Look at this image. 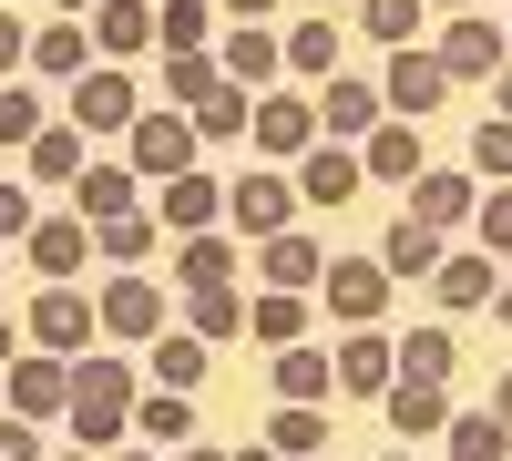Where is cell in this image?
<instances>
[{
    "label": "cell",
    "instance_id": "cell-8",
    "mask_svg": "<svg viewBox=\"0 0 512 461\" xmlns=\"http://www.w3.org/2000/svg\"><path fill=\"white\" fill-rule=\"evenodd\" d=\"M287 62H297V72H328V62H338V21H297V31H287Z\"/></svg>",
    "mask_w": 512,
    "mask_h": 461
},
{
    "label": "cell",
    "instance_id": "cell-28",
    "mask_svg": "<svg viewBox=\"0 0 512 461\" xmlns=\"http://www.w3.org/2000/svg\"><path fill=\"white\" fill-rule=\"evenodd\" d=\"M267 267H277V277L297 287V277H318V246H297V236H277V246H267Z\"/></svg>",
    "mask_w": 512,
    "mask_h": 461
},
{
    "label": "cell",
    "instance_id": "cell-34",
    "mask_svg": "<svg viewBox=\"0 0 512 461\" xmlns=\"http://www.w3.org/2000/svg\"><path fill=\"white\" fill-rule=\"evenodd\" d=\"M328 123H369V93H359V82H328Z\"/></svg>",
    "mask_w": 512,
    "mask_h": 461
},
{
    "label": "cell",
    "instance_id": "cell-51",
    "mask_svg": "<svg viewBox=\"0 0 512 461\" xmlns=\"http://www.w3.org/2000/svg\"><path fill=\"white\" fill-rule=\"evenodd\" d=\"M72 461H82V451H72Z\"/></svg>",
    "mask_w": 512,
    "mask_h": 461
},
{
    "label": "cell",
    "instance_id": "cell-10",
    "mask_svg": "<svg viewBox=\"0 0 512 461\" xmlns=\"http://www.w3.org/2000/svg\"><path fill=\"white\" fill-rule=\"evenodd\" d=\"M297 185H308L318 205H338V195H359V164H349V154H308V175H297Z\"/></svg>",
    "mask_w": 512,
    "mask_h": 461
},
{
    "label": "cell",
    "instance_id": "cell-38",
    "mask_svg": "<svg viewBox=\"0 0 512 461\" xmlns=\"http://www.w3.org/2000/svg\"><path fill=\"white\" fill-rule=\"evenodd\" d=\"M82 205H93V216H123V175H82Z\"/></svg>",
    "mask_w": 512,
    "mask_h": 461
},
{
    "label": "cell",
    "instance_id": "cell-1",
    "mask_svg": "<svg viewBox=\"0 0 512 461\" xmlns=\"http://www.w3.org/2000/svg\"><path fill=\"white\" fill-rule=\"evenodd\" d=\"M72 421H82V441H113V421H123V369H113V359H93V369H82Z\"/></svg>",
    "mask_w": 512,
    "mask_h": 461
},
{
    "label": "cell",
    "instance_id": "cell-29",
    "mask_svg": "<svg viewBox=\"0 0 512 461\" xmlns=\"http://www.w3.org/2000/svg\"><path fill=\"white\" fill-rule=\"evenodd\" d=\"M246 328H256V339H277V349H287V339H297V298H267V308H256Z\"/></svg>",
    "mask_w": 512,
    "mask_h": 461
},
{
    "label": "cell",
    "instance_id": "cell-25",
    "mask_svg": "<svg viewBox=\"0 0 512 461\" xmlns=\"http://www.w3.org/2000/svg\"><path fill=\"white\" fill-rule=\"evenodd\" d=\"M144 246H154V226H134V216H113V226H103V257H123V267H134Z\"/></svg>",
    "mask_w": 512,
    "mask_h": 461
},
{
    "label": "cell",
    "instance_id": "cell-19",
    "mask_svg": "<svg viewBox=\"0 0 512 461\" xmlns=\"http://www.w3.org/2000/svg\"><path fill=\"white\" fill-rule=\"evenodd\" d=\"M256 144H308V113H297V103H267V113H256Z\"/></svg>",
    "mask_w": 512,
    "mask_h": 461
},
{
    "label": "cell",
    "instance_id": "cell-42",
    "mask_svg": "<svg viewBox=\"0 0 512 461\" xmlns=\"http://www.w3.org/2000/svg\"><path fill=\"white\" fill-rule=\"evenodd\" d=\"M0 62H21V21L11 11H0Z\"/></svg>",
    "mask_w": 512,
    "mask_h": 461
},
{
    "label": "cell",
    "instance_id": "cell-40",
    "mask_svg": "<svg viewBox=\"0 0 512 461\" xmlns=\"http://www.w3.org/2000/svg\"><path fill=\"white\" fill-rule=\"evenodd\" d=\"M482 236H492V246H512V195H492V216H482Z\"/></svg>",
    "mask_w": 512,
    "mask_h": 461
},
{
    "label": "cell",
    "instance_id": "cell-4",
    "mask_svg": "<svg viewBox=\"0 0 512 461\" xmlns=\"http://www.w3.org/2000/svg\"><path fill=\"white\" fill-rule=\"evenodd\" d=\"M103 328H123V339H144V328H164V298H154L144 277H123L113 298H103Z\"/></svg>",
    "mask_w": 512,
    "mask_h": 461
},
{
    "label": "cell",
    "instance_id": "cell-35",
    "mask_svg": "<svg viewBox=\"0 0 512 461\" xmlns=\"http://www.w3.org/2000/svg\"><path fill=\"white\" fill-rule=\"evenodd\" d=\"M451 369V339H410V380H441Z\"/></svg>",
    "mask_w": 512,
    "mask_h": 461
},
{
    "label": "cell",
    "instance_id": "cell-17",
    "mask_svg": "<svg viewBox=\"0 0 512 461\" xmlns=\"http://www.w3.org/2000/svg\"><path fill=\"white\" fill-rule=\"evenodd\" d=\"M21 410H72V400H62V369H52V359H21Z\"/></svg>",
    "mask_w": 512,
    "mask_h": 461
},
{
    "label": "cell",
    "instance_id": "cell-41",
    "mask_svg": "<svg viewBox=\"0 0 512 461\" xmlns=\"http://www.w3.org/2000/svg\"><path fill=\"white\" fill-rule=\"evenodd\" d=\"M0 236H21V195L11 185H0Z\"/></svg>",
    "mask_w": 512,
    "mask_h": 461
},
{
    "label": "cell",
    "instance_id": "cell-46",
    "mask_svg": "<svg viewBox=\"0 0 512 461\" xmlns=\"http://www.w3.org/2000/svg\"><path fill=\"white\" fill-rule=\"evenodd\" d=\"M502 328H512V287H502Z\"/></svg>",
    "mask_w": 512,
    "mask_h": 461
},
{
    "label": "cell",
    "instance_id": "cell-47",
    "mask_svg": "<svg viewBox=\"0 0 512 461\" xmlns=\"http://www.w3.org/2000/svg\"><path fill=\"white\" fill-rule=\"evenodd\" d=\"M502 103H512V72H502Z\"/></svg>",
    "mask_w": 512,
    "mask_h": 461
},
{
    "label": "cell",
    "instance_id": "cell-7",
    "mask_svg": "<svg viewBox=\"0 0 512 461\" xmlns=\"http://www.w3.org/2000/svg\"><path fill=\"white\" fill-rule=\"evenodd\" d=\"M82 123H134V93H123V72H93V82H82Z\"/></svg>",
    "mask_w": 512,
    "mask_h": 461
},
{
    "label": "cell",
    "instance_id": "cell-15",
    "mask_svg": "<svg viewBox=\"0 0 512 461\" xmlns=\"http://www.w3.org/2000/svg\"><path fill=\"white\" fill-rule=\"evenodd\" d=\"M441 298H451V308H482V298H492V267H482V257L441 267Z\"/></svg>",
    "mask_w": 512,
    "mask_h": 461
},
{
    "label": "cell",
    "instance_id": "cell-22",
    "mask_svg": "<svg viewBox=\"0 0 512 461\" xmlns=\"http://www.w3.org/2000/svg\"><path fill=\"white\" fill-rule=\"evenodd\" d=\"M236 216H246V226H277V216H287V185H236Z\"/></svg>",
    "mask_w": 512,
    "mask_h": 461
},
{
    "label": "cell",
    "instance_id": "cell-37",
    "mask_svg": "<svg viewBox=\"0 0 512 461\" xmlns=\"http://www.w3.org/2000/svg\"><path fill=\"white\" fill-rule=\"evenodd\" d=\"M318 441H328V431L308 421V410H287V421H277V451H318Z\"/></svg>",
    "mask_w": 512,
    "mask_h": 461
},
{
    "label": "cell",
    "instance_id": "cell-39",
    "mask_svg": "<svg viewBox=\"0 0 512 461\" xmlns=\"http://www.w3.org/2000/svg\"><path fill=\"white\" fill-rule=\"evenodd\" d=\"M205 205H216V185H205V175H175V216H185V226L205 216Z\"/></svg>",
    "mask_w": 512,
    "mask_h": 461
},
{
    "label": "cell",
    "instance_id": "cell-5",
    "mask_svg": "<svg viewBox=\"0 0 512 461\" xmlns=\"http://www.w3.org/2000/svg\"><path fill=\"white\" fill-rule=\"evenodd\" d=\"M379 267H390V277H431V267H441V246L420 236V226H390V246H379Z\"/></svg>",
    "mask_w": 512,
    "mask_h": 461
},
{
    "label": "cell",
    "instance_id": "cell-20",
    "mask_svg": "<svg viewBox=\"0 0 512 461\" xmlns=\"http://www.w3.org/2000/svg\"><path fill=\"white\" fill-rule=\"evenodd\" d=\"M338 380H349V390H379V380H390V349H379V339H359L349 359H338Z\"/></svg>",
    "mask_w": 512,
    "mask_h": 461
},
{
    "label": "cell",
    "instance_id": "cell-43",
    "mask_svg": "<svg viewBox=\"0 0 512 461\" xmlns=\"http://www.w3.org/2000/svg\"><path fill=\"white\" fill-rule=\"evenodd\" d=\"M0 461H31V431H0Z\"/></svg>",
    "mask_w": 512,
    "mask_h": 461
},
{
    "label": "cell",
    "instance_id": "cell-6",
    "mask_svg": "<svg viewBox=\"0 0 512 461\" xmlns=\"http://www.w3.org/2000/svg\"><path fill=\"white\" fill-rule=\"evenodd\" d=\"M31 328H41V349H82V298H62V287H52V298L31 308Z\"/></svg>",
    "mask_w": 512,
    "mask_h": 461
},
{
    "label": "cell",
    "instance_id": "cell-49",
    "mask_svg": "<svg viewBox=\"0 0 512 461\" xmlns=\"http://www.w3.org/2000/svg\"><path fill=\"white\" fill-rule=\"evenodd\" d=\"M195 461H216V451H195Z\"/></svg>",
    "mask_w": 512,
    "mask_h": 461
},
{
    "label": "cell",
    "instance_id": "cell-16",
    "mask_svg": "<svg viewBox=\"0 0 512 461\" xmlns=\"http://www.w3.org/2000/svg\"><path fill=\"white\" fill-rule=\"evenodd\" d=\"M277 380H287V400H318V390H328V359H318V349H287Z\"/></svg>",
    "mask_w": 512,
    "mask_h": 461
},
{
    "label": "cell",
    "instance_id": "cell-45",
    "mask_svg": "<svg viewBox=\"0 0 512 461\" xmlns=\"http://www.w3.org/2000/svg\"><path fill=\"white\" fill-rule=\"evenodd\" d=\"M502 421H512V380H502Z\"/></svg>",
    "mask_w": 512,
    "mask_h": 461
},
{
    "label": "cell",
    "instance_id": "cell-23",
    "mask_svg": "<svg viewBox=\"0 0 512 461\" xmlns=\"http://www.w3.org/2000/svg\"><path fill=\"white\" fill-rule=\"evenodd\" d=\"M226 72H246V82H267V72H277V41H256V31H236V52H226Z\"/></svg>",
    "mask_w": 512,
    "mask_h": 461
},
{
    "label": "cell",
    "instance_id": "cell-30",
    "mask_svg": "<svg viewBox=\"0 0 512 461\" xmlns=\"http://www.w3.org/2000/svg\"><path fill=\"white\" fill-rule=\"evenodd\" d=\"M472 154H482V175H512V123H482Z\"/></svg>",
    "mask_w": 512,
    "mask_h": 461
},
{
    "label": "cell",
    "instance_id": "cell-21",
    "mask_svg": "<svg viewBox=\"0 0 512 461\" xmlns=\"http://www.w3.org/2000/svg\"><path fill=\"white\" fill-rule=\"evenodd\" d=\"M236 328H246L236 298H216V287H205V298H195V339H236Z\"/></svg>",
    "mask_w": 512,
    "mask_h": 461
},
{
    "label": "cell",
    "instance_id": "cell-32",
    "mask_svg": "<svg viewBox=\"0 0 512 461\" xmlns=\"http://www.w3.org/2000/svg\"><path fill=\"white\" fill-rule=\"evenodd\" d=\"M185 277H195V287H216V277H226V246H216V236H195V246H185Z\"/></svg>",
    "mask_w": 512,
    "mask_h": 461
},
{
    "label": "cell",
    "instance_id": "cell-27",
    "mask_svg": "<svg viewBox=\"0 0 512 461\" xmlns=\"http://www.w3.org/2000/svg\"><path fill=\"white\" fill-rule=\"evenodd\" d=\"M410 21H420V0H369V31L379 41H410Z\"/></svg>",
    "mask_w": 512,
    "mask_h": 461
},
{
    "label": "cell",
    "instance_id": "cell-36",
    "mask_svg": "<svg viewBox=\"0 0 512 461\" xmlns=\"http://www.w3.org/2000/svg\"><path fill=\"white\" fill-rule=\"evenodd\" d=\"M205 369V339H164V380H195Z\"/></svg>",
    "mask_w": 512,
    "mask_h": 461
},
{
    "label": "cell",
    "instance_id": "cell-24",
    "mask_svg": "<svg viewBox=\"0 0 512 461\" xmlns=\"http://www.w3.org/2000/svg\"><path fill=\"white\" fill-rule=\"evenodd\" d=\"M31 164H41L52 185H62V175H82V134H41V154H31Z\"/></svg>",
    "mask_w": 512,
    "mask_h": 461
},
{
    "label": "cell",
    "instance_id": "cell-48",
    "mask_svg": "<svg viewBox=\"0 0 512 461\" xmlns=\"http://www.w3.org/2000/svg\"><path fill=\"white\" fill-rule=\"evenodd\" d=\"M62 11H82V0H62Z\"/></svg>",
    "mask_w": 512,
    "mask_h": 461
},
{
    "label": "cell",
    "instance_id": "cell-33",
    "mask_svg": "<svg viewBox=\"0 0 512 461\" xmlns=\"http://www.w3.org/2000/svg\"><path fill=\"white\" fill-rule=\"evenodd\" d=\"M41 72H82V31H52V41H41Z\"/></svg>",
    "mask_w": 512,
    "mask_h": 461
},
{
    "label": "cell",
    "instance_id": "cell-9",
    "mask_svg": "<svg viewBox=\"0 0 512 461\" xmlns=\"http://www.w3.org/2000/svg\"><path fill=\"white\" fill-rule=\"evenodd\" d=\"M441 72H451V82L492 72V31H482V21H461V31H451V52H441Z\"/></svg>",
    "mask_w": 512,
    "mask_h": 461
},
{
    "label": "cell",
    "instance_id": "cell-14",
    "mask_svg": "<svg viewBox=\"0 0 512 461\" xmlns=\"http://www.w3.org/2000/svg\"><path fill=\"white\" fill-rule=\"evenodd\" d=\"M410 164H420V134H410V123H390V134L369 144V175H410Z\"/></svg>",
    "mask_w": 512,
    "mask_h": 461
},
{
    "label": "cell",
    "instance_id": "cell-11",
    "mask_svg": "<svg viewBox=\"0 0 512 461\" xmlns=\"http://www.w3.org/2000/svg\"><path fill=\"white\" fill-rule=\"evenodd\" d=\"M390 421H400V431H441V390H431V380H400V390H390Z\"/></svg>",
    "mask_w": 512,
    "mask_h": 461
},
{
    "label": "cell",
    "instance_id": "cell-26",
    "mask_svg": "<svg viewBox=\"0 0 512 461\" xmlns=\"http://www.w3.org/2000/svg\"><path fill=\"white\" fill-rule=\"evenodd\" d=\"M144 431H154V441H185L195 410H185V400H144Z\"/></svg>",
    "mask_w": 512,
    "mask_h": 461
},
{
    "label": "cell",
    "instance_id": "cell-13",
    "mask_svg": "<svg viewBox=\"0 0 512 461\" xmlns=\"http://www.w3.org/2000/svg\"><path fill=\"white\" fill-rule=\"evenodd\" d=\"M328 298L349 308V318H369L379 308V267H328Z\"/></svg>",
    "mask_w": 512,
    "mask_h": 461
},
{
    "label": "cell",
    "instance_id": "cell-31",
    "mask_svg": "<svg viewBox=\"0 0 512 461\" xmlns=\"http://www.w3.org/2000/svg\"><path fill=\"white\" fill-rule=\"evenodd\" d=\"M451 441H461V461H502V421H461Z\"/></svg>",
    "mask_w": 512,
    "mask_h": 461
},
{
    "label": "cell",
    "instance_id": "cell-50",
    "mask_svg": "<svg viewBox=\"0 0 512 461\" xmlns=\"http://www.w3.org/2000/svg\"><path fill=\"white\" fill-rule=\"evenodd\" d=\"M390 461H400V451H390Z\"/></svg>",
    "mask_w": 512,
    "mask_h": 461
},
{
    "label": "cell",
    "instance_id": "cell-12",
    "mask_svg": "<svg viewBox=\"0 0 512 461\" xmlns=\"http://www.w3.org/2000/svg\"><path fill=\"white\" fill-rule=\"evenodd\" d=\"M31 257L52 267V277H62V267H82V226H72V216H52V226H31Z\"/></svg>",
    "mask_w": 512,
    "mask_h": 461
},
{
    "label": "cell",
    "instance_id": "cell-18",
    "mask_svg": "<svg viewBox=\"0 0 512 461\" xmlns=\"http://www.w3.org/2000/svg\"><path fill=\"white\" fill-rule=\"evenodd\" d=\"M144 31H154V21H144V0H103V41H113V52H134Z\"/></svg>",
    "mask_w": 512,
    "mask_h": 461
},
{
    "label": "cell",
    "instance_id": "cell-44",
    "mask_svg": "<svg viewBox=\"0 0 512 461\" xmlns=\"http://www.w3.org/2000/svg\"><path fill=\"white\" fill-rule=\"evenodd\" d=\"M226 11H236V21H256V11H277V0H226Z\"/></svg>",
    "mask_w": 512,
    "mask_h": 461
},
{
    "label": "cell",
    "instance_id": "cell-3",
    "mask_svg": "<svg viewBox=\"0 0 512 461\" xmlns=\"http://www.w3.org/2000/svg\"><path fill=\"white\" fill-rule=\"evenodd\" d=\"M185 154H195V134H185V123H134V164H144V175H185Z\"/></svg>",
    "mask_w": 512,
    "mask_h": 461
},
{
    "label": "cell",
    "instance_id": "cell-2",
    "mask_svg": "<svg viewBox=\"0 0 512 461\" xmlns=\"http://www.w3.org/2000/svg\"><path fill=\"white\" fill-rule=\"evenodd\" d=\"M441 93H451V72H441L431 52H400V62H390V103H400V113H431Z\"/></svg>",
    "mask_w": 512,
    "mask_h": 461
}]
</instances>
